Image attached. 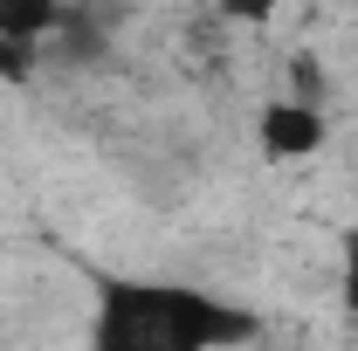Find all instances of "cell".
<instances>
[{"instance_id": "277c9868", "label": "cell", "mask_w": 358, "mask_h": 351, "mask_svg": "<svg viewBox=\"0 0 358 351\" xmlns=\"http://www.w3.org/2000/svg\"><path fill=\"white\" fill-rule=\"evenodd\" d=\"M28 55H35V48H14V42H0V76H7V83H21V76H28Z\"/></svg>"}, {"instance_id": "7a4b0ae2", "label": "cell", "mask_w": 358, "mask_h": 351, "mask_svg": "<svg viewBox=\"0 0 358 351\" xmlns=\"http://www.w3.org/2000/svg\"><path fill=\"white\" fill-rule=\"evenodd\" d=\"M317 145H324V117H317V103L282 96V103H268V110H262V152H268V159H310Z\"/></svg>"}, {"instance_id": "6da1fadb", "label": "cell", "mask_w": 358, "mask_h": 351, "mask_svg": "<svg viewBox=\"0 0 358 351\" xmlns=\"http://www.w3.org/2000/svg\"><path fill=\"white\" fill-rule=\"evenodd\" d=\"M255 331V317L234 303H214L193 282H124L103 275L96 282V351H221L241 345Z\"/></svg>"}, {"instance_id": "3957f363", "label": "cell", "mask_w": 358, "mask_h": 351, "mask_svg": "<svg viewBox=\"0 0 358 351\" xmlns=\"http://www.w3.org/2000/svg\"><path fill=\"white\" fill-rule=\"evenodd\" d=\"M338 296H345V310L358 317V227H345V255H338Z\"/></svg>"}]
</instances>
